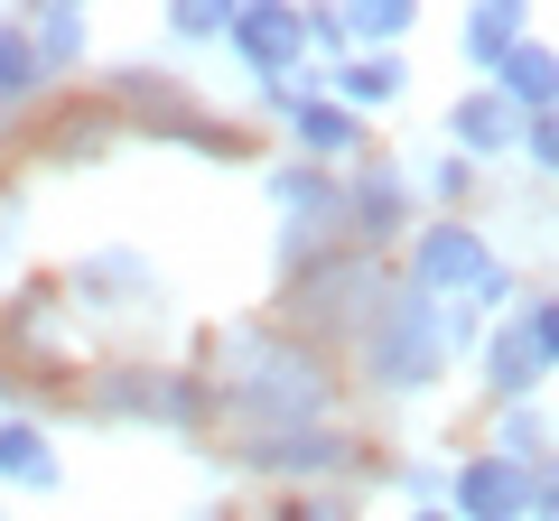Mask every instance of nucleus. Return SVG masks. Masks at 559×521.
Listing matches in <instances>:
<instances>
[{
	"instance_id": "nucleus-1",
	"label": "nucleus",
	"mask_w": 559,
	"mask_h": 521,
	"mask_svg": "<svg viewBox=\"0 0 559 521\" xmlns=\"http://www.w3.org/2000/svg\"><path fill=\"white\" fill-rule=\"evenodd\" d=\"M466 307H429L419 289H401V299L373 307V326H364V373L382 381V391H419V381H439L448 354H466Z\"/></svg>"
},
{
	"instance_id": "nucleus-2",
	"label": "nucleus",
	"mask_w": 559,
	"mask_h": 521,
	"mask_svg": "<svg viewBox=\"0 0 559 521\" xmlns=\"http://www.w3.org/2000/svg\"><path fill=\"white\" fill-rule=\"evenodd\" d=\"M224 401L242 420H271V428H299L326 410V363L299 354V344L280 336H234L224 344Z\"/></svg>"
},
{
	"instance_id": "nucleus-3",
	"label": "nucleus",
	"mask_w": 559,
	"mask_h": 521,
	"mask_svg": "<svg viewBox=\"0 0 559 521\" xmlns=\"http://www.w3.org/2000/svg\"><path fill=\"white\" fill-rule=\"evenodd\" d=\"M411 289L429 307H466V299H513V270H503L495 252H485V233H466V223H429V233L411 242Z\"/></svg>"
},
{
	"instance_id": "nucleus-4",
	"label": "nucleus",
	"mask_w": 559,
	"mask_h": 521,
	"mask_svg": "<svg viewBox=\"0 0 559 521\" xmlns=\"http://www.w3.org/2000/svg\"><path fill=\"white\" fill-rule=\"evenodd\" d=\"M448 502H457L448 521H522V512L550 521V465L522 475V465H503V457H466L457 484H448Z\"/></svg>"
},
{
	"instance_id": "nucleus-5",
	"label": "nucleus",
	"mask_w": 559,
	"mask_h": 521,
	"mask_svg": "<svg viewBox=\"0 0 559 521\" xmlns=\"http://www.w3.org/2000/svg\"><path fill=\"white\" fill-rule=\"evenodd\" d=\"M550 354H559V307L532 299L495 344H485V381H495L503 401H522V391H540V381H550Z\"/></svg>"
},
{
	"instance_id": "nucleus-6",
	"label": "nucleus",
	"mask_w": 559,
	"mask_h": 521,
	"mask_svg": "<svg viewBox=\"0 0 559 521\" xmlns=\"http://www.w3.org/2000/svg\"><path fill=\"white\" fill-rule=\"evenodd\" d=\"M224 38L242 47V65H261V75H280V84L308 65V20H299V10H280V0L234 10V28H224Z\"/></svg>"
},
{
	"instance_id": "nucleus-7",
	"label": "nucleus",
	"mask_w": 559,
	"mask_h": 521,
	"mask_svg": "<svg viewBox=\"0 0 559 521\" xmlns=\"http://www.w3.org/2000/svg\"><path fill=\"white\" fill-rule=\"evenodd\" d=\"M550 75H559V65H550V47H540V38H522L513 57L495 65V102H503L513 121H522V112L540 121V112H550Z\"/></svg>"
},
{
	"instance_id": "nucleus-8",
	"label": "nucleus",
	"mask_w": 559,
	"mask_h": 521,
	"mask_svg": "<svg viewBox=\"0 0 559 521\" xmlns=\"http://www.w3.org/2000/svg\"><path fill=\"white\" fill-rule=\"evenodd\" d=\"M336 457L345 447L326 438V428H271V438H261V465H280V475H326Z\"/></svg>"
},
{
	"instance_id": "nucleus-9",
	"label": "nucleus",
	"mask_w": 559,
	"mask_h": 521,
	"mask_svg": "<svg viewBox=\"0 0 559 521\" xmlns=\"http://www.w3.org/2000/svg\"><path fill=\"white\" fill-rule=\"evenodd\" d=\"M401 84H411V75H401V57H355V65L336 75V94L355 102V112H382V102H392Z\"/></svg>"
},
{
	"instance_id": "nucleus-10",
	"label": "nucleus",
	"mask_w": 559,
	"mask_h": 521,
	"mask_svg": "<svg viewBox=\"0 0 559 521\" xmlns=\"http://www.w3.org/2000/svg\"><path fill=\"white\" fill-rule=\"evenodd\" d=\"M0 475L28 484V494H47V484H57V457H47L38 428H0Z\"/></svg>"
},
{
	"instance_id": "nucleus-11",
	"label": "nucleus",
	"mask_w": 559,
	"mask_h": 521,
	"mask_svg": "<svg viewBox=\"0 0 559 521\" xmlns=\"http://www.w3.org/2000/svg\"><path fill=\"white\" fill-rule=\"evenodd\" d=\"M448 131H457L466 149H513V131H522V121L503 112L495 94H476V102H457V112H448Z\"/></svg>"
},
{
	"instance_id": "nucleus-12",
	"label": "nucleus",
	"mask_w": 559,
	"mask_h": 521,
	"mask_svg": "<svg viewBox=\"0 0 559 521\" xmlns=\"http://www.w3.org/2000/svg\"><path fill=\"white\" fill-rule=\"evenodd\" d=\"M513 47H522V10H513V0H495V10H476V20H466V57L503 65Z\"/></svg>"
},
{
	"instance_id": "nucleus-13",
	"label": "nucleus",
	"mask_w": 559,
	"mask_h": 521,
	"mask_svg": "<svg viewBox=\"0 0 559 521\" xmlns=\"http://www.w3.org/2000/svg\"><path fill=\"white\" fill-rule=\"evenodd\" d=\"M75 57H84V20L75 10H47V20L28 28V65L47 75V65H75Z\"/></svg>"
},
{
	"instance_id": "nucleus-14",
	"label": "nucleus",
	"mask_w": 559,
	"mask_h": 521,
	"mask_svg": "<svg viewBox=\"0 0 559 521\" xmlns=\"http://www.w3.org/2000/svg\"><path fill=\"white\" fill-rule=\"evenodd\" d=\"M401 28H411V0H355V10L336 20V38H364V47L382 38V47H392Z\"/></svg>"
},
{
	"instance_id": "nucleus-15",
	"label": "nucleus",
	"mask_w": 559,
	"mask_h": 521,
	"mask_svg": "<svg viewBox=\"0 0 559 521\" xmlns=\"http://www.w3.org/2000/svg\"><path fill=\"white\" fill-rule=\"evenodd\" d=\"M38 94V65H28V28H0V112Z\"/></svg>"
},
{
	"instance_id": "nucleus-16",
	"label": "nucleus",
	"mask_w": 559,
	"mask_h": 521,
	"mask_svg": "<svg viewBox=\"0 0 559 521\" xmlns=\"http://www.w3.org/2000/svg\"><path fill=\"white\" fill-rule=\"evenodd\" d=\"M224 28H234L224 0H178V38H224Z\"/></svg>"
},
{
	"instance_id": "nucleus-17",
	"label": "nucleus",
	"mask_w": 559,
	"mask_h": 521,
	"mask_svg": "<svg viewBox=\"0 0 559 521\" xmlns=\"http://www.w3.org/2000/svg\"><path fill=\"white\" fill-rule=\"evenodd\" d=\"M513 149H532V168H550V159H559V131H550V112H540L532 131H513Z\"/></svg>"
},
{
	"instance_id": "nucleus-18",
	"label": "nucleus",
	"mask_w": 559,
	"mask_h": 521,
	"mask_svg": "<svg viewBox=\"0 0 559 521\" xmlns=\"http://www.w3.org/2000/svg\"><path fill=\"white\" fill-rule=\"evenodd\" d=\"M411 521H448V512H411Z\"/></svg>"
}]
</instances>
